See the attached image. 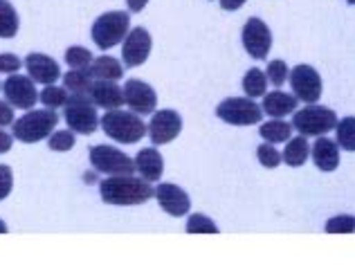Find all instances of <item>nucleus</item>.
<instances>
[{"label": "nucleus", "mask_w": 355, "mask_h": 265, "mask_svg": "<svg viewBox=\"0 0 355 265\" xmlns=\"http://www.w3.org/2000/svg\"><path fill=\"white\" fill-rule=\"evenodd\" d=\"M99 196L106 205L135 207L155 198V189L142 176H106L99 182Z\"/></svg>", "instance_id": "1"}, {"label": "nucleus", "mask_w": 355, "mask_h": 265, "mask_svg": "<svg viewBox=\"0 0 355 265\" xmlns=\"http://www.w3.org/2000/svg\"><path fill=\"white\" fill-rule=\"evenodd\" d=\"M59 124V115L57 110L52 108H32V110H25L21 117H18L14 124H12V135L23 142V144H36V142H43L48 139L54 128Z\"/></svg>", "instance_id": "2"}, {"label": "nucleus", "mask_w": 355, "mask_h": 265, "mask_svg": "<svg viewBox=\"0 0 355 265\" xmlns=\"http://www.w3.org/2000/svg\"><path fill=\"white\" fill-rule=\"evenodd\" d=\"M99 128L106 132V137L115 139L117 144H137L146 135V124L142 115L133 110H106V115L99 119Z\"/></svg>", "instance_id": "3"}, {"label": "nucleus", "mask_w": 355, "mask_h": 265, "mask_svg": "<svg viewBox=\"0 0 355 265\" xmlns=\"http://www.w3.org/2000/svg\"><path fill=\"white\" fill-rule=\"evenodd\" d=\"M293 128L304 137H322L335 130L338 124V112L333 108L320 106V103H306L304 108L293 112Z\"/></svg>", "instance_id": "4"}, {"label": "nucleus", "mask_w": 355, "mask_h": 265, "mask_svg": "<svg viewBox=\"0 0 355 265\" xmlns=\"http://www.w3.org/2000/svg\"><path fill=\"white\" fill-rule=\"evenodd\" d=\"M63 119L68 128L77 132V135H90V132L99 128L101 117L88 94H70L63 106Z\"/></svg>", "instance_id": "5"}, {"label": "nucleus", "mask_w": 355, "mask_h": 265, "mask_svg": "<svg viewBox=\"0 0 355 265\" xmlns=\"http://www.w3.org/2000/svg\"><path fill=\"white\" fill-rule=\"evenodd\" d=\"M128 30H130V14L128 12H106L92 23L90 36L97 47H101V50H110V47L119 45L126 39Z\"/></svg>", "instance_id": "6"}, {"label": "nucleus", "mask_w": 355, "mask_h": 265, "mask_svg": "<svg viewBox=\"0 0 355 265\" xmlns=\"http://www.w3.org/2000/svg\"><path fill=\"white\" fill-rule=\"evenodd\" d=\"M216 117L232 126H257L263 119V108L250 97H230L216 106Z\"/></svg>", "instance_id": "7"}, {"label": "nucleus", "mask_w": 355, "mask_h": 265, "mask_svg": "<svg viewBox=\"0 0 355 265\" xmlns=\"http://www.w3.org/2000/svg\"><path fill=\"white\" fill-rule=\"evenodd\" d=\"M90 164L97 173L104 176H130L135 171V160L115 146L97 144L90 148Z\"/></svg>", "instance_id": "8"}, {"label": "nucleus", "mask_w": 355, "mask_h": 265, "mask_svg": "<svg viewBox=\"0 0 355 265\" xmlns=\"http://www.w3.org/2000/svg\"><path fill=\"white\" fill-rule=\"evenodd\" d=\"M241 41L252 59L263 61L268 59L270 50H272V30H270L263 18L252 16L245 21V25H243Z\"/></svg>", "instance_id": "9"}, {"label": "nucleus", "mask_w": 355, "mask_h": 265, "mask_svg": "<svg viewBox=\"0 0 355 265\" xmlns=\"http://www.w3.org/2000/svg\"><path fill=\"white\" fill-rule=\"evenodd\" d=\"M291 88H293V94L304 103H317L322 99V92H324V83H322V77L320 72H317L313 65L308 63H299L291 70Z\"/></svg>", "instance_id": "10"}, {"label": "nucleus", "mask_w": 355, "mask_h": 265, "mask_svg": "<svg viewBox=\"0 0 355 265\" xmlns=\"http://www.w3.org/2000/svg\"><path fill=\"white\" fill-rule=\"evenodd\" d=\"M180 132H182V115L173 108L155 110L146 126V135L153 142V146L171 144Z\"/></svg>", "instance_id": "11"}, {"label": "nucleus", "mask_w": 355, "mask_h": 265, "mask_svg": "<svg viewBox=\"0 0 355 265\" xmlns=\"http://www.w3.org/2000/svg\"><path fill=\"white\" fill-rule=\"evenodd\" d=\"M153 50V39L146 27H130L126 39L121 41V63L124 68H139L148 61Z\"/></svg>", "instance_id": "12"}, {"label": "nucleus", "mask_w": 355, "mask_h": 265, "mask_svg": "<svg viewBox=\"0 0 355 265\" xmlns=\"http://www.w3.org/2000/svg\"><path fill=\"white\" fill-rule=\"evenodd\" d=\"M3 94L5 99L12 103L18 110H32L34 103L39 101V90H36V83L30 74H9L3 81Z\"/></svg>", "instance_id": "13"}, {"label": "nucleus", "mask_w": 355, "mask_h": 265, "mask_svg": "<svg viewBox=\"0 0 355 265\" xmlns=\"http://www.w3.org/2000/svg\"><path fill=\"white\" fill-rule=\"evenodd\" d=\"M124 103L128 110L137 112V115H153L157 106V92L153 90L151 83L142 79H126L124 83Z\"/></svg>", "instance_id": "14"}, {"label": "nucleus", "mask_w": 355, "mask_h": 265, "mask_svg": "<svg viewBox=\"0 0 355 265\" xmlns=\"http://www.w3.org/2000/svg\"><path fill=\"white\" fill-rule=\"evenodd\" d=\"M155 200L162 210L173 216V219H182L189 216L191 212V198L184 191L182 187H178L173 182H160L155 187Z\"/></svg>", "instance_id": "15"}, {"label": "nucleus", "mask_w": 355, "mask_h": 265, "mask_svg": "<svg viewBox=\"0 0 355 265\" xmlns=\"http://www.w3.org/2000/svg\"><path fill=\"white\" fill-rule=\"evenodd\" d=\"M23 63L27 68V74L34 79V83H41V86H52V83H57L63 77L61 65L43 52H30Z\"/></svg>", "instance_id": "16"}, {"label": "nucleus", "mask_w": 355, "mask_h": 265, "mask_svg": "<svg viewBox=\"0 0 355 265\" xmlns=\"http://www.w3.org/2000/svg\"><path fill=\"white\" fill-rule=\"evenodd\" d=\"M88 97L97 108H104V110H115L124 106V88H121L117 81L95 79L88 90Z\"/></svg>", "instance_id": "17"}, {"label": "nucleus", "mask_w": 355, "mask_h": 265, "mask_svg": "<svg viewBox=\"0 0 355 265\" xmlns=\"http://www.w3.org/2000/svg\"><path fill=\"white\" fill-rule=\"evenodd\" d=\"M311 160L322 173H333L340 166V146L338 142L331 137H317L315 144L311 146Z\"/></svg>", "instance_id": "18"}, {"label": "nucleus", "mask_w": 355, "mask_h": 265, "mask_svg": "<svg viewBox=\"0 0 355 265\" xmlns=\"http://www.w3.org/2000/svg\"><path fill=\"white\" fill-rule=\"evenodd\" d=\"M299 106V99L295 97L293 92H284V90H272V92H266L263 94V115L268 117H275V119H284L288 115H293Z\"/></svg>", "instance_id": "19"}, {"label": "nucleus", "mask_w": 355, "mask_h": 265, "mask_svg": "<svg viewBox=\"0 0 355 265\" xmlns=\"http://www.w3.org/2000/svg\"><path fill=\"white\" fill-rule=\"evenodd\" d=\"M133 160H135V171L142 176L146 182H160V178L164 173V157L160 155V151L155 146L142 148Z\"/></svg>", "instance_id": "20"}, {"label": "nucleus", "mask_w": 355, "mask_h": 265, "mask_svg": "<svg viewBox=\"0 0 355 265\" xmlns=\"http://www.w3.org/2000/svg\"><path fill=\"white\" fill-rule=\"evenodd\" d=\"M90 74L99 81H119L124 77V63L108 54L97 56V59L90 63Z\"/></svg>", "instance_id": "21"}, {"label": "nucleus", "mask_w": 355, "mask_h": 265, "mask_svg": "<svg viewBox=\"0 0 355 265\" xmlns=\"http://www.w3.org/2000/svg\"><path fill=\"white\" fill-rule=\"evenodd\" d=\"M282 160L288 166H304L308 160H311V144H308V137L299 135V137H291L286 142V148L282 153Z\"/></svg>", "instance_id": "22"}, {"label": "nucleus", "mask_w": 355, "mask_h": 265, "mask_svg": "<svg viewBox=\"0 0 355 265\" xmlns=\"http://www.w3.org/2000/svg\"><path fill=\"white\" fill-rule=\"evenodd\" d=\"M293 124L286 119H275L270 117L268 121L259 126V135L263 137V142H270V144H286L288 139L293 137Z\"/></svg>", "instance_id": "23"}, {"label": "nucleus", "mask_w": 355, "mask_h": 265, "mask_svg": "<svg viewBox=\"0 0 355 265\" xmlns=\"http://www.w3.org/2000/svg\"><path fill=\"white\" fill-rule=\"evenodd\" d=\"M95 77L90 74V68H70L63 74V86L70 94H88Z\"/></svg>", "instance_id": "24"}, {"label": "nucleus", "mask_w": 355, "mask_h": 265, "mask_svg": "<svg viewBox=\"0 0 355 265\" xmlns=\"http://www.w3.org/2000/svg\"><path fill=\"white\" fill-rule=\"evenodd\" d=\"M21 27L16 7L9 0H0V39H14Z\"/></svg>", "instance_id": "25"}, {"label": "nucleus", "mask_w": 355, "mask_h": 265, "mask_svg": "<svg viewBox=\"0 0 355 265\" xmlns=\"http://www.w3.org/2000/svg\"><path fill=\"white\" fill-rule=\"evenodd\" d=\"M243 92L250 99H259L268 92V77L263 70L259 68H250L243 74Z\"/></svg>", "instance_id": "26"}, {"label": "nucleus", "mask_w": 355, "mask_h": 265, "mask_svg": "<svg viewBox=\"0 0 355 265\" xmlns=\"http://www.w3.org/2000/svg\"><path fill=\"white\" fill-rule=\"evenodd\" d=\"M335 142H338V146L342 151L355 153V117L353 115L338 119V124H335Z\"/></svg>", "instance_id": "27"}, {"label": "nucleus", "mask_w": 355, "mask_h": 265, "mask_svg": "<svg viewBox=\"0 0 355 265\" xmlns=\"http://www.w3.org/2000/svg\"><path fill=\"white\" fill-rule=\"evenodd\" d=\"M70 97V92L65 86H43V90L39 92V101L43 103L45 108H52V110H57V108H63L65 106V101H68Z\"/></svg>", "instance_id": "28"}, {"label": "nucleus", "mask_w": 355, "mask_h": 265, "mask_svg": "<svg viewBox=\"0 0 355 265\" xmlns=\"http://www.w3.org/2000/svg\"><path fill=\"white\" fill-rule=\"evenodd\" d=\"M218 225L205 214H189L187 219V234H218Z\"/></svg>", "instance_id": "29"}, {"label": "nucleus", "mask_w": 355, "mask_h": 265, "mask_svg": "<svg viewBox=\"0 0 355 265\" xmlns=\"http://www.w3.org/2000/svg\"><path fill=\"white\" fill-rule=\"evenodd\" d=\"M77 132L65 128V130H54L48 137V146L50 151H57V153H65V151H72L74 144H77Z\"/></svg>", "instance_id": "30"}, {"label": "nucleus", "mask_w": 355, "mask_h": 265, "mask_svg": "<svg viewBox=\"0 0 355 265\" xmlns=\"http://www.w3.org/2000/svg\"><path fill=\"white\" fill-rule=\"evenodd\" d=\"M92 61H95V56L83 45H72L65 50V63H68L70 68H90Z\"/></svg>", "instance_id": "31"}, {"label": "nucleus", "mask_w": 355, "mask_h": 265, "mask_svg": "<svg viewBox=\"0 0 355 265\" xmlns=\"http://www.w3.org/2000/svg\"><path fill=\"white\" fill-rule=\"evenodd\" d=\"M266 77L268 81L272 83L275 88H282L284 83L291 77V68H288V63L282 61V59H272L268 63V70H266Z\"/></svg>", "instance_id": "32"}, {"label": "nucleus", "mask_w": 355, "mask_h": 265, "mask_svg": "<svg viewBox=\"0 0 355 265\" xmlns=\"http://www.w3.org/2000/svg\"><path fill=\"white\" fill-rule=\"evenodd\" d=\"M326 234H353L355 232V216L351 214H340L326 221L324 225Z\"/></svg>", "instance_id": "33"}, {"label": "nucleus", "mask_w": 355, "mask_h": 265, "mask_svg": "<svg viewBox=\"0 0 355 265\" xmlns=\"http://www.w3.org/2000/svg\"><path fill=\"white\" fill-rule=\"evenodd\" d=\"M257 157H259V164L263 166V169H277L279 164L284 162L282 153H279V151L275 148V144H270V142H263V144H259Z\"/></svg>", "instance_id": "34"}, {"label": "nucleus", "mask_w": 355, "mask_h": 265, "mask_svg": "<svg viewBox=\"0 0 355 265\" xmlns=\"http://www.w3.org/2000/svg\"><path fill=\"white\" fill-rule=\"evenodd\" d=\"M14 189V173H12V166L7 164H0V203L12 194Z\"/></svg>", "instance_id": "35"}, {"label": "nucleus", "mask_w": 355, "mask_h": 265, "mask_svg": "<svg viewBox=\"0 0 355 265\" xmlns=\"http://www.w3.org/2000/svg\"><path fill=\"white\" fill-rule=\"evenodd\" d=\"M23 61L18 59L16 54H12V52H7V54H0V74H14V72H18L23 68Z\"/></svg>", "instance_id": "36"}, {"label": "nucleus", "mask_w": 355, "mask_h": 265, "mask_svg": "<svg viewBox=\"0 0 355 265\" xmlns=\"http://www.w3.org/2000/svg\"><path fill=\"white\" fill-rule=\"evenodd\" d=\"M14 121V106L7 99H0V126H12Z\"/></svg>", "instance_id": "37"}, {"label": "nucleus", "mask_w": 355, "mask_h": 265, "mask_svg": "<svg viewBox=\"0 0 355 265\" xmlns=\"http://www.w3.org/2000/svg\"><path fill=\"white\" fill-rule=\"evenodd\" d=\"M12 144H14V135H9V132H5L3 126H0V155L9 153V151H12Z\"/></svg>", "instance_id": "38"}, {"label": "nucleus", "mask_w": 355, "mask_h": 265, "mask_svg": "<svg viewBox=\"0 0 355 265\" xmlns=\"http://www.w3.org/2000/svg\"><path fill=\"white\" fill-rule=\"evenodd\" d=\"M223 12H239V9L248 3V0H218Z\"/></svg>", "instance_id": "39"}, {"label": "nucleus", "mask_w": 355, "mask_h": 265, "mask_svg": "<svg viewBox=\"0 0 355 265\" xmlns=\"http://www.w3.org/2000/svg\"><path fill=\"white\" fill-rule=\"evenodd\" d=\"M126 5H128V12L137 14V12H142V9L148 5V0H126Z\"/></svg>", "instance_id": "40"}, {"label": "nucleus", "mask_w": 355, "mask_h": 265, "mask_svg": "<svg viewBox=\"0 0 355 265\" xmlns=\"http://www.w3.org/2000/svg\"><path fill=\"white\" fill-rule=\"evenodd\" d=\"M9 232V227H7V223L3 221V219H0V234H7Z\"/></svg>", "instance_id": "41"}, {"label": "nucleus", "mask_w": 355, "mask_h": 265, "mask_svg": "<svg viewBox=\"0 0 355 265\" xmlns=\"http://www.w3.org/2000/svg\"><path fill=\"white\" fill-rule=\"evenodd\" d=\"M347 3H349V5H355V0H347Z\"/></svg>", "instance_id": "42"}, {"label": "nucleus", "mask_w": 355, "mask_h": 265, "mask_svg": "<svg viewBox=\"0 0 355 265\" xmlns=\"http://www.w3.org/2000/svg\"><path fill=\"white\" fill-rule=\"evenodd\" d=\"M0 90H3V81H0Z\"/></svg>", "instance_id": "43"}]
</instances>
